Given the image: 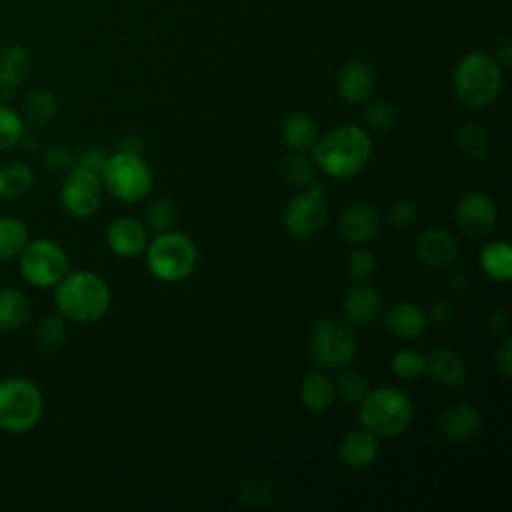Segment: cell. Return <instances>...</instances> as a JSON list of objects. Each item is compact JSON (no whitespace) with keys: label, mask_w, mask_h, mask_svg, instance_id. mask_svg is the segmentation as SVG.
Here are the masks:
<instances>
[{"label":"cell","mask_w":512,"mask_h":512,"mask_svg":"<svg viewBox=\"0 0 512 512\" xmlns=\"http://www.w3.org/2000/svg\"><path fill=\"white\" fill-rule=\"evenodd\" d=\"M344 320L350 326H368L382 312V298L370 280H354L342 298Z\"/></svg>","instance_id":"14"},{"label":"cell","mask_w":512,"mask_h":512,"mask_svg":"<svg viewBox=\"0 0 512 512\" xmlns=\"http://www.w3.org/2000/svg\"><path fill=\"white\" fill-rule=\"evenodd\" d=\"M484 324H486V330L494 336V338H504L508 336V316L502 308H490L486 312V318H484Z\"/></svg>","instance_id":"45"},{"label":"cell","mask_w":512,"mask_h":512,"mask_svg":"<svg viewBox=\"0 0 512 512\" xmlns=\"http://www.w3.org/2000/svg\"><path fill=\"white\" fill-rule=\"evenodd\" d=\"M496 62L502 66V68H506V66H510V62H512V42H510V38L508 36H504L500 42H498V46H496Z\"/></svg>","instance_id":"47"},{"label":"cell","mask_w":512,"mask_h":512,"mask_svg":"<svg viewBox=\"0 0 512 512\" xmlns=\"http://www.w3.org/2000/svg\"><path fill=\"white\" fill-rule=\"evenodd\" d=\"M42 166L50 174L64 176L76 166V154L62 144H52L42 150Z\"/></svg>","instance_id":"39"},{"label":"cell","mask_w":512,"mask_h":512,"mask_svg":"<svg viewBox=\"0 0 512 512\" xmlns=\"http://www.w3.org/2000/svg\"><path fill=\"white\" fill-rule=\"evenodd\" d=\"M446 286L450 290V294H454L456 298H464L470 288H472V278L466 270H460V268H448V274H446Z\"/></svg>","instance_id":"44"},{"label":"cell","mask_w":512,"mask_h":512,"mask_svg":"<svg viewBox=\"0 0 512 512\" xmlns=\"http://www.w3.org/2000/svg\"><path fill=\"white\" fill-rule=\"evenodd\" d=\"M414 252L424 266L434 270H448L458 262L460 246L448 230L428 228L416 238Z\"/></svg>","instance_id":"13"},{"label":"cell","mask_w":512,"mask_h":512,"mask_svg":"<svg viewBox=\"0 0 512 512\" xmlns=\"http://www.w3.org/2000/svg\"><path fill=\"white\" fill-rule=\"evenodd\" d=\"M106 160H108V152L104 148H100V146H86V148H82L78 152L76 166L86 168V170H90V172L100 176Z\"/></svg>","instance_id":"42"},{"label":"cell","mask_w":512,"mask_h":512,"mask_svg":"<svg viewBox=\"0 0 512 512\" xmlns=\"http://www.w3.org/2000/svg\"><path fill=\"white\" fill-rule=\"evenodd\" d=\"M310 152L320 172L336 180H348L368 164L372 140L364 126L342 124L318 138Z\"/></svg>","instance_id":"1"},{"label":"cell","mask_w":512,"mask_h":512,"mask_svg":"<svg viewBox=\"0 0 512 512\" xmlns=\"http://www.w3.org/2000/svg\"><path fill=\"white\" fill-rule=\"evenodd\" d=\"M20 276L34 288H54L70 270L66 250L52 238H30L16 258Z\"/></svg>","instance_id":"9"},{"label":"cell","mask_w":512,"mask_h":512,"mask_svg":"<svg viewBox=\"0 0 512 512\" xmlns=\"http://www.w3.org/2000/svg\"><path fill=\"white\" fill-rule=\"evenodd\" d=\"M310 356L324 370H342L356 360L358 338L346 320L336 316H320L308 338Z\"/></svg>","instance_id":"7"},{"label":"cell","mask_w":512,"mask_h":512,"mask_svg":"<svg viewBox=\"0 0 512 512\" xmlns=\"http://www.w3.org/2000/svg\"><path fill=\"white\" fill-rule=\"evenodd\" d=\"M276 482L268 474H248L236 486L238 500L248 508H266L276 496Z\"/></svg>","instance_id":"31"},{"label":"cell","mask_w":512,"mask_h":512,"mask_svg":"<svg viewBox=\"0 0 512 512\" xmlns=\"http://www.w3.org/2000/svg\"><path fill=\"white\" fill-rule=\"evenodd\" d=\"M482 428V414L472 404H450L438 414V430L446 440L466 442L478 436Z\"/></svg>","instance_id":"19"},{"label":"cell","mask_w":512,"mask_h":512,"mask_svg":"<svg viewBox=\"0 0 512 512\" xmlns=\"http://www.w3.org/2000/svg\"><path fill=\"white\" fill-rule=\"evenodd\" d=\"M456 224L472 240L486 238L498 222V208L484 192H468L456 204Z\"/></svg>","instance_id":"12"},{"label":"cell","mask_w":512,"mask_h":512,"mask_svg":"<svg viewBox=\"0 0 512 512\" xmlns=\"http://www.w3.org/2000/svg\"><path fill=\"white\" fill-rule=\"evenodd\" d=\"M30 314V298L22 290L0 286V332L20 330L30 320Z\"/></svg>","instance_id":"25"},{"label":"cell","mask_w":512,"mask_h":512,"mask_svg":"<svg viewBox=\"0 0 512 512\" xmlns=\"http://www.w3.org/2000/svg\"><path fill=\"white\" fill-rule=\"evenodd\" d=\"M362 124L370 132L388 134L398 124V112L386 100H368V102H364Z\"/></svg>","instance_id":"32"},{"label":"cell","mask_w":512,"mask_h":512,"mask_svg":"<svg viewBox=\"0 0 512 512\" xmlns=\"http://www.w3.org/2000/svg\"><path fill=\"white\" fill-rule=\"evenodd\" d=\"M32 58L22 44L0 48V98H10L28 78Z\"/></svg>","instance_id":"22"},{"label":"cell","mask_w":512,"mask_h":512,"mask_svg":"<svg viewBox=\"0 0 512 512\" xmlns=\"http://www.w3.org/2000/svg\"><path fill=\"white\" fill-rule=\"evenodd\" d=\"M368 390H370L368 378L348 366L342 368L340 374L336 376L334 392L348 406H358L362 402V398L368 394Z\"/></svg>","instance_id":"33"},{"label":"cell","mask_w":512,"mask_h":512,"mask_svg":"<svg viewBox=\"0 0 512 512\" xmlns=\"http://www.w3.org/2000/svg\"><path fill=\"white\" fill-rule=\"evenodd\" d=\"M328 220V204L324 198V184L312 182L296 194L284 208L282 222L290 236L308 240L322 232Z\"/></svg>","instance_id":"10"},{"label":"cell","mask_w":512,"mask_h":512,"mask_svg":"<svg viewBox=\"0 0 512 512\" xmlns=\"http://www.w3.org/2000/svg\"><path fill=\"white\" fill-rule=\"evenodd\" d=\"M26 132V124L14 108L8 104H0V152H8L16 148Z\"/></svg>","instance_id":"36"},{"label":"cell","mask_w":512,"mask_h":512,"mask_svg":"<svg viewBox=\"0 0 512 512\" xmlns=\"http://www.w3.org/2000/svg\"><path fill=\"white\" fill-rule=\"evenodd\" d=\"M426 316H428V322L438 324V326H446V324H450L454 320L456 306L448 298H436L430 304V308L426 310Z\"/></svg>","instance_id":"43"},{"label":"cell","mask_w":512,"mask_h":512,"mask_svg":"<svg viewBox=\"0 0 512 512\" xmlns=\"http://www.w3.org/2000/svg\"><path fill=\"white\" fill-rule=\"evenodd\" d=\"M146 224L150 230H154L156 234L158 232H166V230H172L176 218H178V210H176V204L168 198H156L148 204L146 208Z\"/></svg>","instance_id":"38"},{"label":"cell","mask_w":512,"mask_h":512,"mask_svg":"<svg viewBox=\"0 0 512 512\" xmlns=\"http://www.w3.org/2000/svg\"><path fill=\"white\" fill-rule=\"evenodd\" d=\"M336 88L344 102L364 104L372 98L376 88L374 68L364 60H348L340 66L336 74Z\"/></svg>","instance_id":"16"},{"label":"cell","mask_w":512,"mask_h":512,"mask_svg":"<svg viewBox=\"0 0 512 512\" xmlns=\"http://www.w3.org/2000/svg\"><path fill=\"white\" fill-rule=\"evenodd\" d=\"M386 330L400 340H416L428 328L426 310L410 300H396L384 314Z\"/></svg>","instance_id":"18"},{"label":"cell","mask_w":512,"mask_h":512,"mask_svg":"<svg viewBox=\"0 0 512 512\" xmlns=\"http://www.w3.org/2000/svg\"><path fill=\"white\" fill-rule=\"evenodd\" d=\"M280 134L284 144L294 152H308L316 144L318 124L306 112H290L282 118Z\"/></svg>","instance_id":"24"},{"label":"cell","mask_w":512,"mask_h":512,"mask_svg":"<svg viewBox=\"0 0 512 512\" xmlns=\"http://www.w3.org/2000/svg\"><path fill=\"white\" fill-rule=\"evenodd\" d=\"M106 244L120 258H138L148 246V234L136 218L120 216L108 226Z\"/></svg>","instance_id":"17"},{"label":"cell","mask_w":512,"mask_h":512,"mask_svg":"<svg viewBox=\"0 0 512 512\" xmlns=\"http://www.w3.org/2000/svg\"><path fill=\"white\" fill-rule=\"evenodd\" d=\"M504 84L502 66L488 52H468L464 54L452 72L454 98L466 108H486L492 104Z\"/></svg>","instance_id":"3"},{"label":"cell","mask_w":512,"mask_h":512,"mask_svg":"<svg viewBox=\"0 0 512 512\" xmlns=\"http://www.w3.org/2000/svg\"><path fill=\"white\" fill-rule=\"evenodd\" d=\"M56 114H58V98L48 88H36L28 92L20 108V116L24 124L32 128L46 126L48 122L54 120Z\"/></svg>","instance_id":"28"},{"label":"cell","mask_w":512,"mask_h":512,"mask_svg":"<svg viewBox=\"0 0 512 512\" xmlns=\"http://www.w3.org/2000/svg\"><path fill=\"white\" fill-rule=\"evenodd\" d=\"M382 216L374 204L354 202L338 218V234L348 244H366L376 238Z\"/></svg>","instance_id":"15"},{"label":"cell","mask_w":512,"mask_h":512,"mask_svg":"<svg viewBox=\"0 0 512 512\" xmlns=\"http://www.w3.org/2000/svg\"><path fill=\"white\" fill-rule=\"evenodd\" d=\"M102 180L98 174L74 166L64 174L60 186L62 208L74 218H90L98 212L102 204Z\"/></svg>","instance_id":"11"},{"label":"cell","mask_w":512,"mask_h":512,"mask_svg":"<svg viewBox=\"0 0 512 512\" xmlns=\"http://www.w3.org/2000/svg\"><path fill=\"white\" fill-rule=\"evenodd\" d=\"M386 220L394 230H410L420 220V208L412 200H396L388 208Z\"/></svg>","instance_id":"40"},{"label":"cell","mask_w":512,"mask_h":512,"mask_svg":"<svg viewBox=\"0 0 512 512\" xmlns=\"http://www.w3.org/2000/svg\"><path fill=\"white\" fill-rule=\"evenodd\" d=\"M298 394L304 408L314 414H322L330 410L336 400L334 382L322 370H310L308 374H304Z\"/></svg>","instance_id":"23"},{"label":"cell","mask_w":512,"mask_h":512,"mask_svg":"<svg viewBox=\"0 0 512 512\" xmlns=\"http://www.w3.org/2000/svg\"><path fill=\"white\" fill-rule=\"evenodd\" d=\"M390 368L396 378L412 382L426 372V356L416 348H402L392 356Z\"/></svg>","instance_id":"34"},{"label":"cell","mask_w":512,"mask_h":512,"mask_svg":"<svg viewBox=\"0 0 512 512\" xmlns=\"http://www.w3.org/2000/svg\"><path fill=\"white\" fill-rule=\"evenodd\" d=\"M442 388H458L468 376V362L450 346H438L426 356V372Z\"/></svg>","instance_id":"20"},{"label":"cell","mask_w":512,"mask_h":512,"mask_svg":"<svg viewBox=\"0 0 512 512\" xmlns=\"http://www.w3.org/2000/svg\"><path fill=\"white\" fill-rule=\"evenodd\" d=\"M66 334H68V326H66V318L60 316V314H50V316H44L38 326H36V344L46 350V352H52L56 348H60L66 340Z\"/></svg>","instance_id":"35"},{"label":"cell","mask_w":512,"mask_h":512,"mask_svg":"<svg viewBox=\"0 0 512 512\" xmlns=\"http://www.w3.org/2000/svg\"><path fill=\"white\" fill-rule=\"evenodd\" d=\"M346 270L354 280H370L376 272V258L366 248H356L346 258Z\"/></svg>","instance_id":"41"},{"label":"cell","mask_w":512,"mask_h":512,"mask_svg":"<svg viewBox=\"0 0 512 512\" xmlns=\"http://www.w3.org/2000/svg\"><path fill=\"white\" fill-rule=\"evenodd\" d=\"M30 240L26 222L12 214H0V262H12Z\"/></svg>","instance_id":"30"},{"label":"cell","mask_w":512,"mask_h":512,"mask_svg":"<svg viewBox=\"0 0 512 512\" xmlns=\"http://www.w3.org/2000/svg\"><path fill=\"white\" fill-rule=\"evenodd\" d=\"M478 264L482 272L494 282H508L512 278V248L506 240H490L480 248Z\"/></svg>","instance_id":"27"},{"label":"cell","mask_w":512,"mask_h":512,"mask_svg":"<svg viewBox=\"0 0 512 512\" xmlns=\"http://www.w3.org/2000/svg\"><path fill=\"white\" fill-rule=\"evenodd\" d=\"M102 188L120 202H140L152 190V170L138 154L116 150L108 154V160L100 172Z\"/></svg>","instance_id":"8"},{"label":"cell","mask_w":512,"mask_h":512,"mask_svg":"<svg viewBox=\"0 0 512 512\" xmlns=\"http://www.w3.org/2000/svg\"><path fill=\"white\" fill-rule=\"evenodd\" d=\"M362 428L378 438H396L412 424L414 406L406 392L394 386L370 388L358 404Z\"/></svg>","instance_id":"4"},{"label":"cell","mask_w":512,"mask_h":512,"mask_svg":"<svg viewBox=\"0 0 512 512\" xmlns=\"http://www.w3.org/2000/svg\"><path fill=\"white\" fill-rule=\"evenodd\" d=\"M34 186V170L20 160L0 164V200L12 202L30 194Z\"/></svg>","instance_id":"26"},{"label":"cell","mask_w":512,"mask_h":512,"mask_svg":"<svg viewBox=\"0 0 512 512\" xmlns=\"http://www.w3.org/2000/svg\"><path fill=\"white\" fill-rule=\"evenodd\" d=\"M496 366L504 374V378H510L512 374V338L504 336L500 338V344L496 348Z\"/></svg>","instance_id":"46"},{"label":"cell","mask_w":512,"mask_h":512,"mask_svg":"<svg viewBox=\"0 0 512 512\" xmlns=\"http://www.w3.org/2000/svg\"><path fill=\"white\" fill-rule=\"evenodd\" d=\"M454 144L466 160L482 162L490 150V136L480 122L468 120L456 128Z\"/></svg>","instance_id":"29"},{"label":"cell","mask_w":512,"mask_h":512,"mask_svg":"<svg viewBox=\"0 0 512 512\" xmlns=\"http://www.w3.org/2000/svg\"><path fill=\"white\" fill-rule=\"evenodd\" d=\"M116 150L142 156V152H144V142H142L138 136H124V138L118 142V148H116Z\"/></svg>","instance_id":"48"},{"label":"cell","mask_w":512,"mask_h":512,"mask_svg":"<svg viewBox=\"0 0 512 512\" xmlns=\"http://www.w3.org/2000/svg\"><path fill=\"white\" fill-rule=\"evenodd\" d=\"M44 416V394L40 386L24 376L0 380V430L6 434H26Z\"/></svg>","instance_id":"5"},{"label":"cell","mask_w":512,"mask_h":512,"mask_svg":"<svg viewBox=\"0 0 512 512\" xmlns=\"http://www.w3.org/2000/svg\"><path fill=\"white\" fill-rule=\"evenodd\" d=\"M146 266L160 282H182L198 264V248L190 236L178 230L158 232L156 238L148 240L144 250Z\"/></svg>","instance_id":"6"},{"label":"cell","mask_w":512,"mask_h":512,"mask_svg":"<svg viewBox=\"0 0 512 512\" xmlns=\"http://www.w3.org/2000/svg\"><path fill=\"white\" fill-rule=\"evenodd\" d=\"M380 454V438L366 428L350 430L344 434L338 446V456L346 468L364 470L370 468Z\"/></svg>","instance_id":"21"},{"label":"cell","mask_w":512,"mask_h":512,"mask_svg":"<svg viewBox=\"0 0 512 512\" xmlns=\"http://www.w3.org/2000/svg\"><path fill=\"white\" fill-rule=\"evenodd\" d=\"M282 176L290 184L298 188H306L312 182H316V164L310 162L304 156V152H294L282 160Z\"/></svg>","instance_id":"37"},{"label":"cell","mask_w":512,"mask_h":512,"mask_svg":"<svg viewBox=\"0 0 512 512\" xmlns=\"http://www.w3.org/2000/svg\"><path fill=\"white\" fill-rule=\"evenodd\" d=\"M54 304L60 316L76 324L102 320L112 304V294L102 276L92 270H68L54 286Z\"/></svg>","instance_id":"2"}]
</instances>
